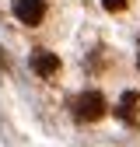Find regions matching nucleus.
<instances>
[{"label":"nucleus","mask_w":140,"mask_h":147,"mask_svg":"<svg viewBox=\"0 0 140 147\" xmlns=\"http://www.w3.org/2000/svg\"><path fill=\"white\" fill-rule=\"evenodd\" d=\"M137 102H140L137 91H126V95H122V102H119V109H116L122 123H137Z\"/></svg>","instance_id":"obj_4"},{"label":"nucleus","mask_w":140,"mask_h":147,"mask_svg":"<svg viewBox=\"0 0 140 147\" xmlns=\"http://www.w3.org/2000/svg\"><path fill=\"white\" fill-rule=\"evenodd\" d=\"M137 63H140V46H137Z\"/></svg>","instance_id":"obj_6"},{"label":"nucleus","mask_w":140,"mask_h":147,"mask_svg":"<svg viewBox=\"0 0 140 147\" xmlns=\"http://www.w3.org/2000/svg\"><path fill=\"white\" fill-rule=\"evenodd\" d=\"M14 18L21 25H42L46 18V0H14Z\"/></svg>","instance_id":"obj_2"},{"label":"nucleus","mask_w":140,"mask_h":147,"mask_svg":"<svg viewBox=\"0 0 140 147\" xmlns=\"http://www.w3.org/2000/svg\"><path fill=\"white\" fill-rule=\"evenodd\" d=\"M105 11H126V0H102Z\"/></svg>","instance_id":"obj_5"},{"label":"nucleus","mask_w":140,"mask_h":147,"mask_svg":"<svg viewBox=\"0 0 140 147\" xmlns=\"http://www.w3.org/2000/svg\"><path fill=\"white\" fill-rule=\"evenodd\" d=\"M74 116H77L81 123H98V119L105 116V98L98 95V91H88V95H81V98L74 102Z\"/></svg>","instance_id":"obj_1"},{"label":"nucleus","mask_w":140,"mask_h":147,"mask_svg":"<svg viewBox=\"0 0 140 147\" xmlns=\"http://www.w3.org/2000/svg\"><path fill=\"white\" fill-rule=\"evenodd\" d=\"M32 70L39 74V77H56V74H60V60H56V53H49V49H35V53H32Z\"/></svg>","instance_id":"obj_3"}]
</instances>
